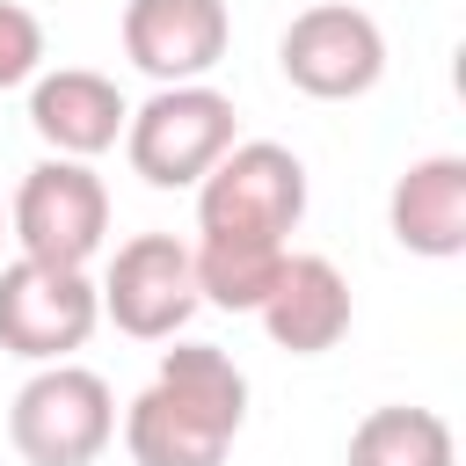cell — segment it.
Wrapping results in <instances>:
<instances>
[{
	"instance_id": "cell-1",
	"label": "cell",
	"mask_w": 466,
	"mask_h": 466,
	"mask_svg": "<svg viewBox=\"0 0 466 466\" xmlns=\"http://www.w3.org/2000/svg\"><path fill=\"white\" fill-rule=\"evenodd\" d=\"M240 422L248 371L218 342H175L124 408V451L131 466H226Z\"/></svg>"
},
{
	"instance_id": "cell-2",
	"label": "cell",
	"mask_w": 466,
	"mask_h": 466,
	"mask_svg": "<svg viewBox=\"0 0 466 466\" xmlns=\"http://www.w3.org/2000/svg\"><path fill=\"white\" fill-rule=\"evenodd\" d=\"M240 138V109L226 87L189 80V87H153L124 116V160L146 189H197L211 160Z\"/></svg>"
},
{
	"instance_id": "cell-3",
	"label": "cell",
	"mask_w": 466,
	"mask_h": 466,
	"mask_svg": "<svg viewBox=\"0 0 466 466\" xmlns=\"http://www.w3.org/2000/svg\"><path fill=\"white\" fill-rule=\"evenodd\" d=\"M7 444L29 466H95L116 444V393L87 364H36L7 400Z\"/></svg>"
},
{
	"instance_id": "cell-4",
	"label": "cell",
	"mask_w": 466,
	"mask_h": 466,
	"mask_svg": "<svg viewBox=\"0 0 466 466\" xmlns=\"http://www.w3.org/2000/svg\"><path fill=\"white\" fill-rule=\"evenodd\" d=\"M306 218V160L277 138H233L197 182V233H255L284 240Z\"/></svg>"
},
{
	"instance_id": "cell-5",
	"label": "cell",
	"mask_w": 466,
	"mask_h": 466,
	"mask_svg": "<svg viewBox=\"0 0 466 466\" xmlns=\"http://www.w3.org/2000/svg\"><path fill=\"white\" fill-rule=\"evenodd\" d=\"M7 240L29 262H58V269H87L109 240V182L87 160H58L44 153L22 189L7 197Z\"/></svg>"
},
{
	"instance_id": "cell-6",
	"label": "cell",
	"mask_w": 466,
	"mask_h": 466,
	"mask_svg": "<svg viewBox=\"0 0 466 466\" xmlns=\"http://www.w3.org/2000/svg\"><path fill=\"white\" fill-rule=\"evenodd\" d=\"M102 328V299L87 269H58V262H0V350L22 364H73V350H87V335Z\"/></svg>"
},
{
	"instance_id": "cell-7",
	"label": "cell",
	"mask_w": 466,
	"mask_h": 466,
	"mask_svg": "<svg viewBox=\"0 0 466 466\" xmlns=\"http://www.w3.org/2000/svg\"><path fill=\"white\" fill-rule=\"evenodd\" d=\"M277 73L313 102H357L386 80V29L350 0H313L284 22Z\"/></svg>"
},
{
	"instance_id": "cell-8",
	"label": "cell",
	"mask_w": 466,
	"mask_h": 466,
	"mask_svg": "<svg viewBox=\"0 0 466 466\" xmlns=\"http://www.w3.org/2000/svg\"><path fill=\"white\" fill-rule=\"evenodd\" d=\"M95 299H102V320L116 335H131V342H175L189 328V313L204 306L197 299V269H189V240H175V233H131V240H116Z\"/></svg>"
},
{
	"instance_id": "cell-9",
	"label": "cell",
	"mask_w": 466,
	"mask_h": 466,
	"mask_svg": "<svg viewBox=\"0 0 466 466\" xmlns=\"http://www.w3.org/2000/svg\"><path fill=\"white\" fill-rule=\"evenodd\" d=\"M226 44H233L226 0H124V58L153 87L211 80Z\"/></svg>"
},
{
	"instance_id": "cell-10",
	"label": "cell",
	"mask_w": 466,
	"mask_h": 466,
	"mask_svg": "<svg viewBox=\"0 0 466 466\" xmlns=\"http://www.w3.org/2000/svg\"><path fill=\"white\" fill-rule=\"evenodd\" d=\"M124 87L95 66H51L29 80V131L58 153V160H102L109 146H124Z\"/></svg>"
},
{
	"instance_id": "cell-11",
	"label": "cell",
	"mask_w": 466,
	"mask_h": 466,
	"mask_svg": "<svg viewBox=\"0 0 466 466\" xmlns=\"http://www.w3.org/2000/svg\"><path fill=\"white\" fill-rule=\"evenodd\" d=\"M262 335L291 357H328L350 320H357V299H350V277L328 262V255H284L269 299H262Z\"/></svg>"
},
{
	"instance_id": "cell-12",
	"label": "cell",
	"mask_w": 466,
	"mask_h": 466,
	"mask_svg": "<svg viewBox=\"0 0 466 466\" xmlns=\"http://www.w3.org/2000/svg\"><path fill=\"white\" fill-rule=\"evenodd\" d=\"M386 233L422 262L466 255V153L408 160L393 175V189H386Z\"/></svg>"
},
{
	"instance_id": "cell-13",
	"label": "cell",
	"mask_w": 466,
	"mask_h": 466,
	"mask_svg": "<svg viewBox=\"0 0 466 466\" xmlns=\"http://www.w3.org/2000/svg\"><path fill=\"white\" fill-rule=\"evenodd\" d=\"M284 240H255V233H197L189 240V269H197V299L218 313H262L277 269H284Z\"/></svg>"
},
{
	"instance_id": "cell-14",
	"label": "cell",
	"mask_w": 466,
	"mask_h": 466,
	"mask_svg": "<svg viewBox=\"0 0 466 466\" xmlns=\"http://www.w3.org/2000/svg\"><path fill=\"white\" fill-rule=\"evenodd\" d=\"M342 466H459V437L437 408H408L386 400L350 430V459Z\"/></svg>"
},
{
	"instance_id": "cell-15",
	"label": "cell",
	"mask_w": 466,
	"mask_h": 466,
	"mask_svg": "<svg viewBox=\"0 0 466 466\" xmlns=\"http://www.w3.org/2000/svg\"><path fill=\"white\" fill-rule=\"evenodd\" d=\"M44 22L22 0H0V87H29L44 73Z\"/></svg>"
},
{
	"instance_id": "cell-16",
	"label": "cell",
	"mask_w": 466,
	"mask_h": 466,
	"mask_svg": "<svg viewBox=\"0 0 466 466\" xmlns=\"http://www.w3.org/2000/svg\"><path fill=\"white\" fill-rule=\"evenodd\" d=\"M0 248H7V204H0Z\"/></svg>"
}]
</instances>
